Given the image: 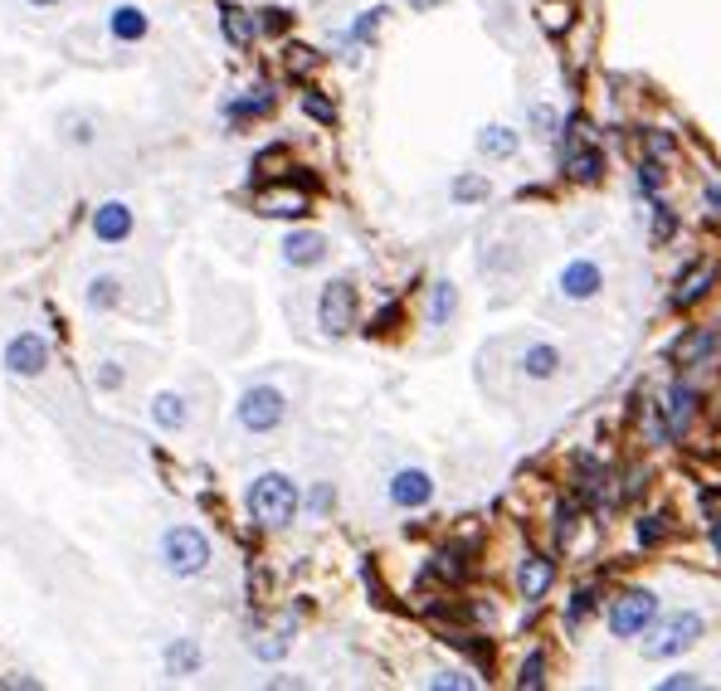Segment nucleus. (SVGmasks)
Wrapping results in <instances>:
<instances>
[{
	"label": "nucleus",
	"instance_id": "1",
	"mask_svg": "<svg viewBox=\"0 0 721 691\" xmlns=\"http://www.w3.org/2000/svg\"><path fill=\"white\" fill-rule=\"evenodd\" d=\"M249 516H254L259 526H268V531L288 526V521L298 516V487L283 473H264L249 487Z\"/></svg>",
	"mask_w": 721,
	"mask_h": 691
},
{
	"label": "nucleus",
	"instance_id": "2",
	"mask_svg": "<svg viewBox=\"0 0 721 691\" xmlns=\"http://www.w3.org/2000/svg\"><path fill=\"white\" fill-rule=\"evenodd\" d=\"M161 565L176 575V580H190L210 565V541L195 531V526H171L161 536Z\"/></svg>",
	"mask_w": 721,
	"mask_h": 691
},
{
	"label": "nucleus",
	"instance_id": "3",
	"mask_svg": "<svg viewBox=\"0 0 721 691\" xmlns=\"http://www.w3.org/2000/svg\"><path fill=\"white\" fill-rule=\"evenodd\" d=\"M283 414H288V404H283V395H278L273 385H254V390H244V400H239V424H244L249 434H273V429L283 424Z\"/></svg>",
	"mask_w": 721,
	"mask_h": 691
},
{
	"label": "nucleus",
	"instance_id": "4",
	"mask_svg": "<svg viewBox=\"0 0 721 691\" xmlns=\"http://www.w3.org/2000/svg\"><path fill=\"white\" fill-rule=\"evenodd\" d=\"M653 619H658V599H653L648 589H629V594L609 609V628H614L619 638H639Z\"/></svg>",
	"mask_w": 721,
	"mask_h": 691
},
{
	"label": "nucleus",
	"instance_id": "5",
	"mask_svg": "<svg viewBox=\"0 0 721 691\" xmlns=\"http://www.w3.org/2000/svg\"><path fill=\"white\" fill-rule=\"evenodd\" d=\"M317 317H322V331L327 336H346L351 322H356V288L337 278V283H327L322 288V302H317Z\"/></svg>",
	"mask_w": 721,
	"mask_h": 691
},
{
	"label": "nucleus",
	"instance_id": "6",
	"mask_svg": "<svg viewBox=\"0 0 721 691\" xmlns=\"http://www.w3.org/2000/svg\"><path fill=\"white\" fill-rule=\"evenodd\" d=\"M49 365V341L39 331H20L10 346H5V370L10 375H39Z\"/></svg>",
	"mask_w": 721,
	"mask_h": 691
},
{
	"label": "nucleus",
	"instance_id": "7",
	"mask_svg": "<svg viewBox=\"0 0 721 691\" xmlns=\"http://www.w3.org/2000/svg\"><path fill=\"white\" fill-rule=\"evenodd\" d=\"M697 638H702V619H697V614H678V619H673L663 633H658V638H653V643H648L644 653L648 657H673V653H683V648H692Z\"/></svg>",
	"mask_w": 721,
	"mask_h": 691
},
{
	"label": "nucleus",
	"instance_id": "8",
	"mask_svg": "<svg viewBox=\"0 0 721 691\" xmlns=\"http://www.w3.org/2000/svg\"><path fill=\"white\" fill-rule=\"evenodd\" d=\"M692 414H697V390L692 385H668V400H663V429H668V438H678L692 424Z\"/></svg>",
	"mask_w": 721,
	"mask_h": 691
},
{
	"label": "nucleus",
	"instance_id": "9",
	"mask_svg": "<svg viewBox=\"0 0 721 691\" xmlns=\"http://www.w3.org/2000/svg\"><path fill=\"white\" fill-rule=\"evenodd\" d=\"M429 497H434V482H429V473L405 468V473L390 477V502H395V507H424Z\"/></svg>",
	"mask_w": 721,
	"mask_h": 691
},
{
	"label": "nucleus",
	"instance_id": "10",
	"mask_svg": "<svg viewBox=\"0 0 721 691\" xmlns=\"http://www.w3.org/2000/svg\"><path fill=\"white\" fill-rule=\"evenodd\" d=\"M93 234H98L103 244H122V239L132 234V210L117 205V200L98 205V215H93Z\"/></svg>",
	"mask_w": 721,
	"mask_h": 691
},
{
	"label": "nucleus",
	"instance_id": "11",
	"mask_svg": "<svg viewBox=\"0 0 721 691\" xmlns=\"http://www.w3.org/2000/svg\"><path fill=\"white\" fill-rule=\"evenodd\" d=\"M283 258H288L293 268H312V263H322V258H327V239H322V234H312V229H298V234H288V239H283Z\"/></svg>",
	"mask_w": 721,
	"mask_h": 691
},
{
	"label": "nucleus",
	"instance_id": "12",
	"mask_svg": "<svg viewBox=\"0 0 721 691\" xmlns=\"http://www.w3.org/2000/svg\"><path fill=\"white\" fill-rule=\"evenodd\" d=\"M561 292H566V297H575V302L595 297V292H600V268H595V263H585V258L566 263V273H561Z\"/></svg>",
	"mask_w": 721,
	"mask_h": 691
},
{
	"label": "nucleus",
	"instance_id": "13",
	"mask_svg": "<svg viewBox=\"0 0 721 691\" xmlns=\"http://www.w3.org/2000/svg\"><path fill=\"white\" fill-rule=\"evenodd\" d=\"M551 580H556V565H551L546 555H527L522 570H517V584H522L527 599H541V594L551 589Z\"/></svg>",
	"mask_w": 721,
	"mask_h": 691
},
{
	"label": "nucleus",
	"instance_id": "14",
	"mask_svg": "<svg viewBox=\"0 0 721 691\" xmlns=\"http://www.w3.org/2000/svg\"><path fill=\"white\" fill-rule=\"evenodd\" d=\"M259 215L268 219H303L307 215V190H268L259 200Z\"/></svg>",
	"mask_w": 721,
	"mask_h": 691
},
{
	"label": "nucleus",
	"instance_id": "15",
	"mask_svg": "<svg viewBox=\"0 0 721 691\" xmlns=\"http://www.w3.org/2000/svg\"><path fill=\"white\" fill-rule=\"evenodd\" d=\"M712 283H717V263H697L687 278H678L673 302H678V307H692V302H702V297L712 292Z\"/></svg>",
	"mask_w": 721,
	"mask_h": 691
},
{
	"label": "nucleus",
	"instance_id": "16",
	"mask_svg": "<svg viewBox=\"0 0 721 691\" xmlns=\"http://www.w3.org/2000/svg\"><path fill=\"white\" fill-rule=\"evenodd\" d=\"M220 30H225V39L234 44V49H249L254 35H259V25H254L239 5H225V10H220Z\"/></svg>",
	"mask_w": 721,
	"mask_h": 691
},
{
	"label": "nucleus",
	"instance_id": "17",
	"mask_svg": "<svg viewBox=\"0 0 721 691\" xmlns=\"http://www.w3.org/2000/svg\"><path fill=\"white\" fill-rule=\"evenodd\" d=\"M522 370H527L532 380H551V375L561 370V351L546 346V341H541V346H527V351H522Z\"/></svg>",
	"mask_w": 721,
	"mask_h": 691
},
{
	"label": "nucleus",
	"instance_id": "18",
	"mask_svg": "<svg viewBox=\"0 0 721 691\" xmlns=\"http://www.w3.org/2000/svg\"><path fill=\"white\" fill-rule=\"evenodd\" d=\"M717 341H721L717 331H692L687 341H678V346H673V356H678L683 365H702V356H707Z\"/></svg>",
	"mask_w": 721,
	"mask_h": 691
},
{
	"label": "nucleus",
	"instance_id": "19",
	"mask_svg": "<svg viewBox=\"0 0 721 691\" xmlns=\"http://www.w3.org/2000/svg\"><path fill=\"white\" fill-rule=\"evenodd\" d=\"M152 419L161 424V429H181V424H186V400H181V395H171V390H166V395H156V400H152Z\"/></svg>",
	"mask_w": 721,
	"mask_h": 691
},
{
	"label": "nucleus",
	"instance_id": "20",
	"mask_svg": "<svg viewBox=\"0 0 721 691\" xmlns=\"http://www.w3.org/2000/svg\"><path fill=\"white\" fill-rule=\"evenodd\" d=\"M113 35L117 39H142L147 35V15L137 5H117L113 10Z\"/></svg>",
	"mask_w": 721,
	"mask_h": 691
},
{
	"label": "nucleus",
	"instance_id": "21",
	"mask_svg": "<svg viewBox=\"0 0 721 691\" xmlns=\"http://www.w3.org/2000/svg\"><path fill=\"white\" fill-rule=\"evenodd\" d=\"M566 171L575 176V181H600V171H605V161H600V151H570L566 156Z\"/></svg>",
	"mask_w": 721,
	"mask_h": 691
},
{
	"label": "nucleus",
	"instance_id": "22",
	"mask_svg": "<svg viewBox=\"0 0 721 691\" xmlns=\"http://www.w3.org/2000/svg\"><path fill=\"white\" fill-rule=\"evenodd\" d=\"M273 108V93L268 88H254V98H239V103H229L225 117H234V122H244V117H259V112Z\"/></svg>",
	"mask_w": 721,
	"mask_h": 691
},
{
	"label": "nucleus",
	"instance_id": "23",
	"mask_svg": "<svg viewBox=\"0 0 721 691\" xmlns=\"http://www.w3.org/2000/svg\"><path fill=\"white\" fill-rule=\"evenodd\" d=\"M454 307H458L454 283H439V288H434V302H429V322H434V327H444V322L454 317Z\"/></svg>",
	"mask_w": 721,
	"mask_h": 691
},
{
	"label": "nucleus",
	"instance_id": "24",
	"mask_svg": "<svg viewBox=\"0 0 721 691\" xmlns=\"http://www.w3.org/2000/svg\"><path fill=\"white\" fill-rule=\"evenodd\" d=\"M478 146H483L488 156H512V151H517V132H507V127H488V132L478 137Z\"/></svg>",
	"mask_w": 721,
	"mask_h": 691
},
{
	"label": "nucleus",
	"instance_id": "25",
	"mask_svg": "<svg viewBox=\"0 0 721 691\" xmlns=\"http://www.w3.org/2000/svg\"><path fill=\"white\" fill-rule=\"evenodd\" d=\"M88 302H93V307H113V302H117V278H93Z\"/></svg>",
	"mask_w": 721,
	"mask_h": 691
},
{
	"label": "nucleus",
	"instance_id": "26",
	"mask_svg": "<svg viewBox=\"0 0 721 691\" xmlns=\"http://www.w3.org/2000/svg\"><path fill=\"white\" fill-rule=\"evenodd\" d=\"M190 667H200V648L195 643H176L171 648V672H190Z\"/></svg>",
	"mask_w": 721,
	"mask_h": 691
},
{
	"label": "nucleus",
	"instance_id": "27",
	"mask_svg": "<svg viewBox=\"0 0 721 691\" xmlns=\"http://www.w3.org/2000/svg\"><path fill=\"white\" fill-rule=\"evenodd\" d=\"M541 672H546V657L532 653L527 662H522V677H517V687H541V682H546Z\"/></svg>",
	"mask_w": 721,
	"mask_h": 691
},
{
	"label": "nucleus",
	"instance_id": "28",
	"mask_svg": "<svg viewBox=\"0 0 721 691\" xmlns=\"http://www.w3.org/2000/svg\"><path fill=\"white\" fill-rule=\"evenodd\" d=\"M668 536V516H648V521H639V541L644 546H658Z\"/></svg>",
	"mask_w": 721,
	"mask_h": 691
},
{
	"label": "nucleus",
	"instance_id": "29",
	"mask_svg": "<svg viewBox=\"0 0 721 691\" xmlns=\"http://www.w3.org/2000/svg\"><path fill=\"white\" fill-rule=\"evenodd\" d=\"M483 195H488V181H478V176L454 181V200H483Z\"/></svg>",
	"mask_w": 721,
	"mask_h": 691
},
{
	"label": "nucleus",
	"instance_id": "30",
	"mask_svg": "<svg viewBox=\"0 0 721 691\" xmlns=\"http://www.w3.org/2000/svg\"><path fill=\"white\" fill-rule=\"evenodd\" d=\"M434 575H444V580H458V575H463V555H458V550H444V555L434 560Z\"/></svg>",
	"mask_w": 721,
	"mask_h": 691
},
{
	"label": "nucleus",
	"instance_id": "31",
	"mask_svg": "<svg viewBox=\"0 0 721 691\" xmlns=\"http://www.w3.org/2000/svg\"><path fill=\"white\" fill-rule=\"evenodd\" d=\"M303 108L312 112V117H317V122H327V127H332V122H337V108H332V103H322V98H317V93H307V98H303Z\"/></svg>",
	"mask_w": 721,
	"mask_h": 691
},
{
	"label": "nucleus",
	"instance_id": "32",
	"mask_svg": "<svg viewBox=\"0 0 721 691\" xmlns=\"http://www.w3.org/2000/svg\"><path fill=\"white\" fill-rule=\"evenodd\" d=\"M380 15H385V10H366V15H361V20H356V30H351V39H371L376 35V25H380Z\"/></svg>",
	"mask_w": 721,
	"mask_h": 691
},
{
	"label": "nucleus",
	"instance_id": "33",
	"mask_svg": "<svg viewBox=\"0 0 721 691\" xmlns=\"http://www.w3.org/2000/svg\"><path fill=\"white\" fill-rule=\"evenodd\" d=\"M590 604H595V594H590V589H580V594H575V604H570V623L585 619V614H590Z\"/></svg>",
	"mask_w": 721,
	"mask_h": 691
},
{
	"label": "nucleus",
	"instance_id": "34",
	"mask_svg": "<svg viewBox=\"0 0 721 691\" xmlns=\"http://www.w3.org/2000/svg\"><path fill=\"white\" fill-rule=\"evenodd\" d=\"M264 30L268 35H283L288 30V10H264Z\"/></svg>",
	"mask_w": 721,
	"mask_h": 691
},
{
	"label": "nucleus",
	"instance_id": "35",
	"mask_svg": "<svg viewBox=\"0 0 721 691\" xmlns=\"http://www.w3.org/2000/svg\"><path fill=\"white\" fill-rule=\"evenodd\" d=\"M429 687H473V682L458 677V672H439V677H429Z\"/></svg>",
	"mask_w": 721,
	"mask_h": 691
},
{
	"label": "nucleus",
	"instance_id": "36",
	"mask_svg": "<svg viewBox=\"0 0 721 691\" xmlns=\"http://www.w3.org/2000/svg\"><path fill=\"white\" fill-rule=\"evenodd\" d=\"M639 185L653 195V190H658V166H639Z\"/></svg>",
	"mask_w": 721,
	"mask_h": 691
},
{
	"label": "nucleus",
	"instance_id": "37",
	"mask_svg": "<svg viewBox=\"0 0 721 691\" xmlns=\"http://www.w3.org/2000/svg\"><path fill=\"white\" fill-rule=\"evenodd\" d=\"M663 687L673 691V687H697V677H663Z\"/></svg>",
	"mask_w": 721,
	"mask_h": 691
},
{
	"label": "nucleus",
	"instance_id": "38",
	"mask_svg": "<svg viewBox=\"0 0 721 691\" xmlns=\"http://www.w3.org/2000/svg\"><path fill=\"white\" fill-rule=\"evenodd\" d=\"M707 205H717L721 210V185H707Z\"/></svg>",
	"mask_w": 721,
	"mask_h": 691
},
{
	"label": "nucleus",
	"instance_id": "39",
	"mask_svg": "<svg viewBox=\"0 0 721 691\" xmlns=\"http://www.w3.org/2000/svg\"><path fill=\"white\" fill-rule=\"evenodd\" d=\"M712 546L721 550V516H717V521H712Z\"/></svg>",
	"mask_w": 721,
	"mask_h": 691
},
{
	"label": "nucleus",
	"instance_id": "40",
	"mask_svg": "<svg viewBox=\"0 0 721 691\" xmlns=\"http://www.w3.org/2000/svg\"><path fill=\"white\" fill-rule=\"evenodd\" d=\"M415 5H419V10H429V5H439V0H415Z\"/></svg>",
	"mask_w": 721,
	"mask_h": 691
},
{
	"label": "nucleus",
	"instance_id": "41",
	"mask_svg": "<svg viewBox=\"0 0 721 691\" xmlns=\"http://www.w3.org/2000/svg\"><path fill=\"white\" fill-rule=\"evenodd\" d=\"M30 5H54V0H30Z\"/></svg>",
	"mask_w": 721,
	"mask_h": 691
}]
</instances>
